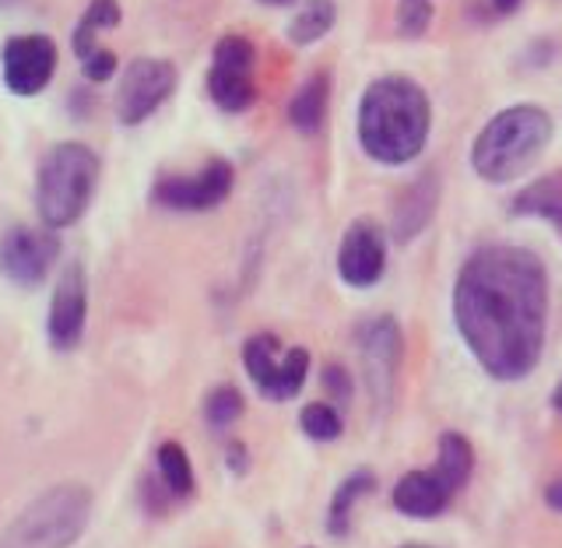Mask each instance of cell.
Segmentation results:
<instances>
[{"instance_id":"obj_1","label":"cell","mask_w":562,"mask_h":548,"mask_svg":"<svg viewBox=\"0 0 562 548\" xmlns=\"http://www.w3.org/2000/svg\"><path fill=\"white\" fill-rule=\"evenodd\" d=\"M549 278L520 246H485L464 260L453 286V321L488 377L524 380L541 359Z\"/></svg>"},{"instance_id":"obj_2","label":"cell","mask_w":562,"mask_h":548,"mask_svg":"<svg viewBox=\"0 0 562 548\" xmlns=\"http://www.w3.org/2000/svg\"><path fill=\"white\" fill-rule=\"evenodd\" d=\"M429 96L412 78L386 75L366 88L359 105V141L369 158L383 166H404L426 148Z\"/></svg>"},{"instance_id":"obj_3","label":"cell","mask_w":562,"mask_h":548,"mask_svg":"<svg viewBox=\"0 0 562 548\" xmlns=\"http://www.w3.org/2000/svg\"><path fill=\"white\" fill-rule=\"evenodd\" d=\"M552 141V120L538 105H514L496 113L474 137L471 166L488 183H509L538 163Z\"/></svg>"},{"instance_id":"obj_4","label":"cell","mask_w":562,"mask_h":548,"mask_svg":"<svg viewBox=\"0 0 562 548\" xmlns=\"http://www.w3.org/2000/svg\"><path fill=\"white\" fill-rule=\"evenodd\" d=\"M99 183V155L81 141H60L53 145L35 176V211L46 228L75 225Z\"/></svg>"},{"instance_id":"obj_5","label":"cell","mask_w":562,"mask_h":548,"mask_svg":"<svg viewBox=\"0 0 562 548\" xmlns=\"http://www.w3.org/2000/svg\"><path fill=\"white\" fill-rule=\"evenodd\" d=\"M88 514H92L88 489H53L43 500H35L22 514V521L11 527L8 548H64L85 532Z\"/></svg>"},{"instance_id":"obj_6","label":"cell","mask_w":562,"mask_h":548,"mask_svg":"<svg viewBox=\"0 0 562 548\" xmlns=\"http://www.w3.org/2000/svg\"><path fill=\"white\" fill-rule=\"evenodd\" d=\"M243 366L250 373L260 398L289 401L303 391L310 373V351L306 348H281L274 334H254L243 348Z\"/></svg>"},{"instance_id":"obj_7","label":"cell","mask_w":562,"mask_h":548,"mask_svg":"<svg viewBox=\"0 0 562 548\" xmlns=\"http://www.w3.org/2000/svg\"><path fill=\"white\" fill-rule=\"evenodd\" d=\"M254 64H257V49L250 40H243V35H225V40H218L215 57H211V70H207V92L215 99L218 110L225 113L250 110L257 99Z\"/></svg>"},{"instance_id":"obj_8","label":"cell","mask_w":562,"mask_h":548,"mask_svg":"<svg viewBox=\"0 0 562 548\" xmlns=\"http://www.w3.org/2000/svg\"><path fill=\"white\" fill-rule=\"evenodd\" d=\"M176 88V67L158 57H140L123 70L116 88V120L123 127L145 123Z\"/></svg>"},{"instance_id":"obj_9","label":"cell","mask_w":562,"mask_h":548,"mask_svg":"<svg viewBox=\"0 0 562 548\" xmlns=\"http://www.w3.org/2000/svg\"><path fill=\"white\" fill-rule=\"evenodd\" d=\"M57 228H29L14 225L0 236V275L22 289H35L53 271L60 254Z\"/></svg>"},{"instance_id":"obj_10","label":"cell","mask_w":562,"mask_h":548,"mask_svg":"<svg viewBox=\"0 0 562 548\" xmlns=\"http://www.w3.org/2000/svg\"><path fill=\"white\" fill-rule=\"evenodd\" d=\"M233 183H236L233 166H228L225 158H215V163H207L201 172L162 176V180L155 183L151 198L155 204H162L169 211H211L233 193Z\"/></svg>"},{"instance_id":"obj_11","label":"cell","mask_w":562,"mask_h":548,"mask_svg":"<svg viewBox=\"0 0 562 548\" xmlns=\"http://www.w3.org/2000/svg\"><path fill=\"white\" fill-rule=\"evenodd\" d=\"M0 70H4V85L14 96H40L57 70V43L43 32L14 35L0 53Z\"/></svg>"},{"instance_id":"obj_12","label":"cell","mask_w":562,"mask_h":548,"mask_svg":"<svg viewBox=\"0 0 562 548\" xmlns=\"http://www.w3.org/2000/svg\"><path fill=\"white\" fill-rule=\"evenodd\" d=\"M85 316H88V286L81 264H67L57 278V289L49 295V316H46V334L49 345L57 351H70L85 334Z\"/></svg>"},{"instance_id":"obj_13","label":"cell","mask_w":562,"mask_h":548,"mask_svg":"<svg viewBox=\"0 0 562 548\" xmlns=\"http://www.w3.org/2000/svg\"><path fill=\"white\" fill-rule=\"evenodd\" d=\"M386 264V243L373 222H351L338 246V275L351 289L376 286Z\"/></svg>"},{"instance_id":"obj_14","label":"cell","mask_w":562,"mask_h":548,"mask_svg":"<svg viewBox=\"0 0 562 548\" xmlns=\"http://www.w3.org/2000/svg\"><path fill=\"white\" fill-rule=\"evenodd\" d=\"M362 356L369 366V387H373L380 398H386L394 383L397 359H401V331L391 316H380V321L362 327Z\"/></svg>"},{"instance_id":"obj_15","label":"cell","mask_w":562,"mask_h":548,"mask_svg":"<svg viewBox=\"0 0 562 548\" xmlns=\"http://www.w3.org/2000/svg\"><path fill=\"white\" fill-rule=\"evenodd\" d=\"M457 492L436 471H408L394 485V506L412 521H432L450 506Z\"/></svg>"},{"instance_id":"obj_16","label":"cell","mask_w":562,"mask_h":548,"mask_svg":"<svg viewBox=\"0 0 562 548\" xmlns=\"http://www.w3.org/2000/svg\"><path fill=\"white\" fill-rule=\"evenodd\" d=\"M432 208H436V176L426 172L422 180L404 193V201L397 204V215H394V236L397 239H412L422 233V225L432 219Z\"/></svg>"},{"instance_id":"obj_17","label":"cell","mask_w":562,"mask_h":548,"mask_svg":"<svg viewBox=\"0 0 562 548\" xmlns=\"http://www.w3.org/2000/svg\"><path fill=\"white\" fill-rule=\"evenodd\" d=\"M327 99H330V78L327 75H313L295 92V99L289 102L292 127L303 131V134H316V131H321L324 127V116H327Z\"/></svg>"},{"instance_id":"obj_18","label":"cell","mask_w":562,"mask_h":548,"mask_svg":"<svg viewBox=\"0 0 562 548\" xmlns=\"http://www.w3.org/2000/svg\"><path fill=\"white\" fill-rule=\"evenodd\" d=\"M453 492H461L474 471V450L461 433H443L439 436V457L432 468Z\"/></svg>"},{"instance_id":"obj_19","label":"cell","mask_w":562,"mask_h":548,"mask_svg":"<svg viewBox=\"0 0 562 548\" xmlns=\"http://www.w3.org/2000/svg\"><path fill=\"white\" fill-rule=\"evenodd\" d=\"M369 492H376V474H369V471L348 474V479L338 485V492H334V500H330V514H327V532L334 538L348 535L351 506H356V500L369 496Z\"/></svg>"},{"instance_id":"obj_20","label":"cell","mask_w":562,"mask_h":548,"mask_svg":"<svg viewBox=\"0 0 562 548\" xmlns=\"http://www.w3.org/2000/svg\"><path fill=\"white\" fill-rule=\"evenodd\" d=\"M334 18H338L334 0H306V4L299 8V14L292 18V25H289V43L310 46L316 40H324V35L334 29Z\"/></svg>"},{"instance_id":"obj_21","label":"cell","mask_w":562,"mask_h":548,"mask_svg":"<svg viewBox=\"0 0 562 548\" xmlns=\"http://www.w3.org/2000/svg\"><path fill=\"white\" fill-rule=\"evenodd\" d=\"M116 25H120V4H116V0H92V4L85 8L78 29H75V53H78V60H85L88 53L99 49L95 46V32L116 29Z\"/></svg>"},{"instance_id":"obj_22","label":"cell","mask_w":562,"mask_h":548,"mask_svg":"<svg viewBox=\"0 0 562 548\" xmlns=\"http://www.w3.org/2000/svg\"><path fill=\"white\" fill-rule=\"evenodd\" d=\"M514 211L517 215H549V219L562 222V172L549 176V180H541L535 187H527L517 198Z\"/></svg>"},{"instance_id":"obj_23","label":"cell","mask_w":562,"mask_h":548,"mask_svg":"<svg viewBox=\"0 0 562 548\" xmlns=\"http://www.w3.org/2000/svg\"><path fill=\"white\" fill-rule=\"evenodd\" d=\"M158 474H162V485L169 489V496H190L193 492V468L180 444L158 447Z\"/></svg>"},{"instance_id":"obj_24","label":"cell","mask_w":562,"mask_h":548,"mask_svg":"<svg viewBox=\"0 0 562 548\" xmlns=\"http://www.w3.org/2000/svg\"><path fill=\"white\" fill-rule=\"evenodd\" d=\"M243 415V394L236 387H215L204 401V418L211 429H228Z\"/></svg>"},{"instance_id":"obj_25","label":"cell","mask_w":562,"mask_h":548,"mask_svg":"<svg viewBox=\"0 0 562 548\" xmlns=\"http://www.w3.org/2000/svg\"><path fill=\"white\" fill-rule=\"evenodd\" d=\"M299 426H303V433L316 439V444H330V439L341 436V415L334 412L330 404L313 401L303 409V415H299Z\"/></svg>"},{"instance_id":"obj_26","label":"cell","mask_w":562,"mask_h":548,"mask_svg":"<svg viewBox=\"0 0 562 548\" xmlns=\"http://www.w3.org/2000/svg\"><path fill=\"white\" fill-rule=\"evenodd\" d=\"M432 22V0H397V29L408 40H418Z\"/></svg>"},{"instance_id":"obj_27","label":"cell","mask_w":562,"mask_h":548,"mask_svg":"<svg viewBox=\"0 0 562 548\" xmlns=\"http://www.w3.org/2000/svg\"><path fill=\"white\" fill-rule=\"evenodd\" d=\"M81 70H85L88 81H110L116 75V53H110V49H92L81 60Z\"/></svg>"},{"instance_id":"obj_28","label":"cell","mask_w":562,"mask_h":548,"mask_svg":"<svg viewBox=\"0 0 562 548\" xmlns=\"http://www.w3.org/2000/svg\"><path fill=\"white\" fill-rule=\"evenodd\" d=\"M324 387H327V394L330 398H338V401H348L351 398V380L341 366H327L324 369Z\"/></svg>"},{"instance_id":"obj_29","label":"cell","mask_w":562,"mask_h":548,"mask_svg":"<svg viewBox=\"0 0 562 548\" xmlns=\"http://www.w3.org/2000/svg\"><path fill=\"white\" fill-rule=\"evenodd\" d=\"M544 503H549L552 510H559V514H562V482H552V485H549V492H544Z\"/></svg>"},{"instance_id":"obj_30","label":"cell","mask_w":562,"mask_h":548,"mask_svg":"<svg viewBox=\"0 0 562 548\" xmlns=\"http://www.w3.org/2000/svg\"><path fill=\"white\" fill-rule=\"evenodd\" d=\"M228 468H236V471H246V450L236 444V447H228Z\"/></svg>"},{"instance_id":"obj_31","label":"cell","mask_w":562,"mask_h":548,"mask_svg":"<svg viewBox=\"0 0 562 548\" xmlns=\"http://www.w3.org/2000/svg\"><path fill=\"white\" fill-rule=\"evenodd\" d=\"M488 4L496 14H514L520 8V0H488Z\"/></svg>"},{"instance_id":"obj_32","label":"cell","mask_w":562,"mask_h":548,"mask_svg":"<svg viewBox=\"0 0 562 548\" xmlns=\"http://www.w3.org/2000/svg\"><path fill=\"white\" fill-rule=\"evenodd\" d=\"M260 4H271V8H285V4H292V0H260Z\"/></svg>"},{"instance_id":"obj_33","label":"cell","mask_w":562,"mask_h":548,"mask_svg":"<svg viewBox=\"0 0 562 548\" xmlns=\"http://www.w3.org/2000/svg\"><path fill=\"white\" fill-rule=\"evenodd\" d=\"M552 401H555V409L562 412V383H559V391H555V398H552Z\"/></svg>"},{"instance_id":"obj_34","label":"cell","mask_w":562,"mask_h":548,"mask_svg":"<svg viewBox=\"0 0 562 548\" xmlns=\"http://www.w3.org/2000/svg\"><path fill=\"white\" fill-rule=\"evenodd\" d=\"M8 4H14V0H0V8H8Z\"/></svg>"},{"instance_id":"obj_35","label":"cell","mask_w":562,"mask_h":548,"mask_svg":"<svg viewBox=\"0 0 562 548\" xmlns=\"http://www.w3.org/2000/svg\"><path fill=\"white\" fill-rule=\"evenodd\" d=\"M408 548H422V545H408Z\"/></svg>"}]
</instances>
